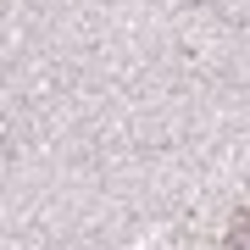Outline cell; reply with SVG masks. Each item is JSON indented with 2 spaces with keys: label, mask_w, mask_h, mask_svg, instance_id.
Wrapping results in <instances>:
<instances>
[{
  "label": "cell",
  "mask_w": 250,
  "mask_h": 250,
  "mask_svg": "<svg viewBox=\"0 0 250 250\" xmlns=\"http://www.w3.org/2000/svg\"><path fill=\"white\" fill-rule=\"evenodd\" d=\"M233 250H250V217H245V223H233Z\"/></svg>",
  "instance_id": "6da1fadb"
}]
</instances>
